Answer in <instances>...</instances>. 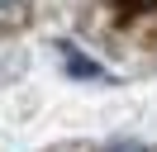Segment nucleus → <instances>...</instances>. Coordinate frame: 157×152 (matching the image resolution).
<instances>
[{
  "instance_id": "nucleus-2",
  "label": "nucleus",
  "mask_w": 157,
  "mask_h": 152,
  "mask_svg": "<svg viewBox=\"0 0 157 152\" xmlns=\"http://www.w3.org/2000/svg\"><path fill=\"white\" fill-rule=\"evenodd\" d=\"M5 5H14V0H0V10H5Z\"/></svg>"
},
{
  "instance_id": "nucleus-1",
  "label": "nucleus",
  "mask_w": 157,
  "mask_h": 152,
  "mask_svg": "<svg viewBox=\"0 0 157 152\" xmlns=\"http://www.w3.org/2000/svg\"><path fill=\"white\" fill-rule=\"evenodd\" d=\"M105 152H147V147H143V142H109Z\"/></svg>"
}]
</instances>
